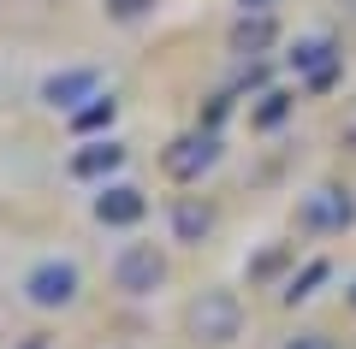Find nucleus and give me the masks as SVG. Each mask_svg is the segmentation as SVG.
<instances>
[{"mask_svg":"<svg viewBox=\"0 0 356 349\" xmlns=\"http://www.w3.org/2000/svg\"><path fill=\"white\" fill-rule=\"evenodd\" d=\"M184 320H191L196 343L226 349V343H238V337H243V302H238V290H202V296L191 302Z\"/></svg>","mask_w":356,"mask_h":349,"instance_id":"nucleus-1","label":"nucleus"},{"mask_svg":"<svg viewBox=\"0 0 356 349\" xmlns=\"http://www.w3.org/2000/svg\"><path fill=\"white\" fill-rule=\"evenodd\" d=\"M214 160H220V130H208V125L172 137V142H166V154H161V166H166L172 184H196L202 172H214Z\"/></svg>","mask_w":356,"mask_h":349,"instance_id":"nucleus-2","label":"nucleus"},{"mask_svg":"<svg viewBox=\"0 0 356 349\" xmlns=\"http://www.w3.org/2000/svg\"><path fill=\"white\" fill-rule=\"evenodd\" d=\"M77 290H83L77 261H36L24 273V302H30V308H72Z\"/></svg>","mask_w":356,"mask_h":349,"instance_id":"nucleus-3","label":"nucleus"},{"mask_svg":"<svg viewBox=\"0 0 356 349\" xmlns=\"http://www.w3.org/2000/svg\"><path fill=\"white\" fill-rule=\"evenodd\" d=\"M113 284L125 290V296H154V290L166 284V255L154 249V243H125L113 261Z\"/></svg>","mask_w":356,"mask_h":349,"instance_id":"nucleus-4","label":"nucleus"},{"mask_svg":"<svg viewBox=\"0 0 356 349\" xmlns=\"http://www.w3.org/2000/svg\"><path fill=\"white\" fill-rule=\"evenodd\" d=\"M297 225L315 231V237L350 231V225H356V196H350V189H309L303 207H297Z\"/></svg>","mask_w":356,"mask_h":349,"instance_id":"nucleus-5","label":"nucleus"},{"mask_svg":"<svg viewBox=\"0 0 356 349\" xmlns=\"http://www.w3.org/2000/svg\"><path fill=\"white\" fill-rule=\"evenodd\" d=\"M285 65H291L309 89H332V77H339V42L332 36H303L285 53Z\"/></svg>","mask_w":356,"mask_h":349,"instance_id":"nucleus-6","label":"nucleus"},{"mask_svg":"<svg viewBox=\"0 0 356 349\" xmlns=\"http://www.w3.org/2000/svg\"><path fill=\"white\" fill-rule=\"evenodd\" d=\"M89 95H102V77L89 71V65H72V71H54V77H42V101H48L54 112H77Z\"/></svg>","mask_w":356,"mask_h":349,"instance_id":"nucleus-7","label":"nucleus"},{"mask_svg":"<svg viewBox=\"0 0 356 349\" xmlns=\"http://www.w3.org/2000/svg\"><path fill=\"white\" fill-rule=\"evenodd\" d=\"M143 213H149V196H143L137 184H107L102 196H95V219H102L107 231H125V225H137Z\"/></svg>","mask_w":356,"mask_h":349,"instance_id":"nucleus-8","label":"nucleus"},{"mask_svg":"<svg viewBox=\"0 0 356 349\" xmlns=\"http://www.w3.org/2000/svg\"><path fill=\"white\" fill-rule=\"evenodd\" d=\"M273 42H280V24H273V12H243L238 24H232V53H243V60H261Z\"/></svg>","mask_w":356,"mask_h":349,"instance_id":"nucleus-9","label":"nucleus"},{"mask_svg":"<svg viewBox=\"0 0 356 349\" xmlns=\"http://www.w3.org/2000/svg\"><path fill=\"white\" fill-rule=\"evenodd\" d=\"M119 166H125V148L113 137H102V142H89V148L72 154V178H113Z\"/></svg>","mask_w":356,"mask_h":349,"instance_id":"nucleus-10","label":"nucleus"},{"mask_svg":"<svg viewBox=\"0 0 356 349\" xmlns=\"http://www.w3.org/2000/svg\"><path fill=\"white\" fill-rule=\"evenodd\" d=\"M208 231H214V207L196 201V196H178L172 201V237L178 243H202Z\"/></svg>","mask_w":356,"mask_h":349,"instance_id":"nucleus-11","label":"nucleus"},{"mask_svg":"<svg viewBox=\"0 0 356 349\" xmlns=\"http://www.w3.org/2000/svg\"><path fill=\"white\" fill-rule=\"evenodd\" d=\"M113 119H119V101L113 95H89L83 107L72 112V130H77V137H95V130H113Z\"/></svg>","mask_w":356,"mask_h":349,"instance_id":"nucleus-12","label":"nucleus"},{"mask_svg":"<svg viewBox=\"0 0 356 349\" xmlns=\"http://www.w3.org/2000/svg\"><path fill=\"white\" fill-rule=\"evenodd\" d=\"M327 278H332V261H309L303 273H291V284L280 290V302H285V308H297V302H309L321 284H327Z\"/></svg>","mask_w":356,"mask_h":349,"instance_id":"nucleus-13","label":"nucleus"},{"mask_svg":"<svg viewBox=\"0 0 356 349\" xmlns=\"http://www.w3.org/2000/svg\"><path fill=\"white\" fill-rule=\"evenodd\" d=\"M285 112H291V95L267 89V95H261V107H255V125H261V130H273V125H285Z\"/></svg>","mask_w":356,"mask_h":349,"instance_id":"nucleus-14","label":"nucleus"},{"mask_svg":"<svg viewBox=\"0 0 356 349\" xmlns=\"http://www.w3.org/2000/svg\"><path fill=\"white\" fill-rule=\"evenodd\" d=\"M285 261H291V249H280V243H273V249H261V255L250 261V284H267V278L280 273Z\"/></svg>","mask_w":356,"mask_h":349,"instance_id":"nucleus-15","label":"nucleus"},{"mask_svg":"<svg viewBox=\"0 0 356 349\" xmlns=\"http://www.w3.org/2000/svg\"><path fill=\"white\" fill-rule=\"evenodd\" d=\"M149 6H154V0H107V18H119V24H137Z\"/></svg>","mask_w":356,"mask_h":349,"instance_id":"nucleus-16","label":"nucleus"},{"mask_svg":"<svg viewBox=\"0 0 356 349\" xmlns=\"http://www.w3.org/2000/svg\"><path fill=\"white\" fill-rule=\"evenodd\" d=\"M285 349H339V343H332L327 332H297V337H291Z\"/></svg>","mask_w":356,"mask_h":349,"instance_id":"nucleus-17","label":"nucleus"},{"mask_svg":"<svg viewBox=\"0 0 356 349\" xmlns=\"http://www.w3.org/2000/svg\"><path fill=\"white\" fill-rule=\"evenodd\" d=\"M226 112H232V95H214V101H208V130H220Z\"/></svg>","mask_w":356,"mask_h":349,"instance_id":"nucleus-18","label":"nucleus"},{"mask_svg":"<svg viewBox=\"0 0 356 349\" xmlns=\"http://www.w3.org/2000/svg\"><path fill=\"white\" fill-rule=\"evenodd\" d=\"M243 12H273V6H280V0H238Z\"/></svg>","mask_w":356,"mask_h":349,"instance_id":"nucleus-19","label":"nucleus"},{"mask_svg":"<svg viewBox=\"0 0 356 349\" xmlns=\"http://www.w3.org/2000/svg\"><path fill=\"white\" fill-rule=\"evenodd\" d=\"M344 296H350V308H356V278H350V290H344Z\"/></svg>","mask_w":356,"mask_h":349,"instance_id":"nucleus-20","label":"nucleus"},{"mask_svg":"<svg viewBox=\"0 0 356 349\" xmlns=\"http://www.w3.org/2000/svg\"><path fill=\"white\" fill-rule=\"evenodd\" d=\"M24 349H42V337H30V343H24Z\"/></svg>","mask_w":356,"mask_h":349,"instance_id":"nucleus-21","label":"nucleus"}]
</instances>
